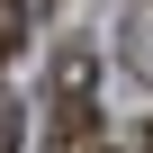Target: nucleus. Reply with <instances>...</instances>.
Here are the masks:
<instances>
[{
  "label": "nucleus",
  "instance_id": "obj_4",
  "mask_svg": "<svg viewBox=\"0 0 153 153\" xmlns=\"http://www.w3.org/2000/svg\"><path fill=\"white\" fill-rule=\"evenodd\" d=\"M72 153H108V144H72Z\"/></svg>",
  "mask_w": 153,
  "mask_h": 153
},
{
  "label": "nucleus",
  "instance_id": "obj_2",
  "mask_svg": "<svg viewBox=\"0 0 153 153\" xmlns=\"http://www.w3.org/2000/svg\"><path fill=\"white\" fill-rule=\"evenodd\" d=\"M18 18H27L18 0H0V63H9V45H18Z\"/></svg>",
  "mask_w": 153,
  "mask_h": 153
},
{
  "label": "nucleus",
  "instance_id": "obj_3",
  "mask_svg": "<svg viewBox=\"0 0 153 153\" xmlns=\"http://www.w3.org/2000/svg\"><path fill=\"white\" fill-rule=\"evenodd\" d=\"M0 153H18V99L0 90Z\"/></svg>",
  "mask_w": 153,
  "mask_h": 153
},
{
  "label": "nucleus",
  "instance_id": "obj_1",
  "mask_svg": "<svg viewBox=\"0 0 153 153\" xmlns=\"http://www.w3.org/2000/svg\"><path fill=\"white\" fill-rule=\"evenodd\" d=\"M90 90H99V54L90 45H63L54 54V72H45V108H54V135H63V153L72 144H90Z\"/></svg>",
  "mask_w": 153,
  "mask_h": 153
},
{
  "label": "nucleus",
  "instance_id": "obj_5",
  "mask_svg": "<svg viewBox=\"0 0 153 153\" xmlns=\"http://www.w3.org/2000/svg\"><path fill=\"white\" fill-rule=\"evenodd\" d=\"M144 153H153V126H144Z\"/></svg>",
  "mask_w": 153,
  "mask_h": 153
}]
</instances>
